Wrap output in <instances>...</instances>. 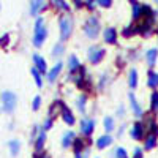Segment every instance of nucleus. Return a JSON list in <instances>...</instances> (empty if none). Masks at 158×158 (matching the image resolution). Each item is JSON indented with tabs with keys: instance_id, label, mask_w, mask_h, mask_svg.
Segmentation results:
<instances>
[{
	"instance_id": "7ed1b4c3",
	"label": "nucleus",
	"mask_w": 158,
	"mask_h": 158,
	"mask_svg": "<svg viewBox=\"0 0 158 158\" xmlns=\"http://www.w3.org/2000/svg\"><path fill=\"white\" fill-rule=\"evenodd\" d=\"M59 27H60V40L62 41H67L71 35L73 30V21L70 16H62L59 19Z\"/></svg>"
},
{
	"instance_id": "412c9836",
	"label": "nucleus",
	"mask_w": 158,
	"mask_h": 158,
	"mask_svg": "<svg viewBox=\"0 0 158 158\" xmlns=\"http://www.w3.org/2000/svg\"><path fill=\"white\" fill-rule=\"evenodd\" d=\"M156 146V135H147L146 138V142H144V149L146 150H152L153 147Z\"/></svg>"
},
{
	"instance_id": "c03bdc74",
	"label": "nucleus",
	"mask_w": 158,
	"mask_h": 158,
	"mask_svg": "<svg viewBox=\"0 0 158 158\" xmlns=\"http://www.w3.org/2000/svg\"><path fill=\"white\" fill-rule=\"evenodd\" d=\"M131 2H133V3H135V0H131Z\"/></svg>"
},
{
	"instance_id": "a878e982",
	"label": "nucleus",
	"mask_w": 158,
	"mask_h": 158,
	"mask_svg": "<svg viewBox=\"0 0 158 158\" xmlns=\"http://www.w3.org/2000/svg\"><path fill=\"white\" fill-rule=\"evenodd\" d=\"M30 73H32V76H33V79H35V84H36L38 87H43V77H41V73H40L35 67H32Z\"/></svg>"
},
{
	"instance_id": "5701e85b",
	"label": "nucleus",
	"mask_w": 158,
	"mask_h": 158,
	"mask_svg": "<svg viewBox=\"0 0 158 158\" xmlns=\"http://www.w3.org/2000/svg\"><path fill=\"white\" fill-rule=\"evenodd\" d=\"M85 103H87V97H85V95H79V97H77V100H76V108H77V111L81 112V114H84V111H85Z\"/></svg>"
},
{
	"instance_id": "f704fd0d",
	"label": "nucleus",
	"mask_w": 158,
	"mask_h": 158,
	"mask_svg": "<svg viewBox=\"0 0 158 158\" xmlns=\"http://www.w3.org/2000/svg\"><path fill=\"white\" fill-rule=\"evenodd\" d=\"M97 2H98L101 6H104V8H109V6L112 5V0H97Z\"/></svg>"
},
{
	"instance_id": "72a5a7b5",
	"label": "nucleus",
	"mask_w": 158,
	"mask_h": 158,
	"mask_svg": "<svg viewBox=\"0 0 158 158\" xmlns=\"http://www.w3.org/2000/svg\"><path fill=\"white\" fill-rule=\"evenodd\" d=\"M8 41H10V35L8 33H5L3 36H0V46H6Z\"/></svg>"
},
{
	"instance_id": "0eeeda50",
	"label": "nucleus",
	"mask_w": 158,
	"mask_h": 158,
	"mask_svg": "<svg viewBox=\"0 0 158 158\" xmlns=\"http://www.w3.org/2000/svg\"><path fill=\"white\" fill-rule=\"evenodd\" d=\"M32 60H33V67H35L40 73H41V74H44V73L48 71V63H46V60L40 56V54H33Z\"/></svg>"
},
{
	"instance_id": "f257e3e1",
	"label": "nucleus",
	"mask_w": 158,
	"mask_h": 158,
	"mask_svg": "<svg viewBox=\"0 0 158 158\" xmlns=\"http://www.w3.org/2000/svg\"><path fill=\"white\" fill-rule=\"evenodd\" d=\"M0 104H2L3 112L11 114L13 111L16 109V104H18V97H16V94H15V92H10V90L2 92V95H0Z\"/></svg>"
},
{
	"instance_id": "393cba45",
	"label": "nucleus",
	"mask_w": 158,
	"mask_h": 158,
	"mask_svg": "<svg viewBox=\"0 0 158 158\" xmlns=\"http://www.w3.org/2000/svg\"><path fill=\"white\" fill-rule=\"evenodd\" d=\"M103 125H104V131H106V133L109 135L111 133V131H114V118L112 117H104V120H103Z\"/></svg>"
},
{
	"instance_id": "bb28decb",
	"label": "nucleus",
	"mask_w": 158,
	"mask_h": 158,
	"mask_svg": "<svg viewBox=\"0 0 158 158\" xmlns=\"http://www.w3.org/2000/svg\"><path fill=\"white\" fill-rule=\"evenodd\" d=\"M54 2V6L57 10H63V11H70V5L65 2V0H52Z\"/></svg>"
},
{
	"instance_id": "79ce46f5",
	"label": "nucleus",
	"mask_w": 158,
	"mask_h": 158,
	"mask_svg": "<svg viewBox=\"0 0 158 158\" xmlns=\"http://www.w3.org/2000/svg\"><path fill=\"white\" fill-rule=\"evenodd\" d=\"M35 158H46V155H44V153H41V155H35Z\"/></svg>"
},
{
	"instance_id": "473e14b6",
	"label": "nucleus",
	"mask_w": 158,
	"mask_h": 158,
	"mask_svg": "<svg viewBox=\"0 0 158 158\" xmlns=\"http://www.w3.org/2000/svg\"><path fill=\"white\" fill-rule=\"evenodd\" d=\"M40 106H41V97L36 95V97L33 98V101H32V109H33V111H38Z\"/></svg>"
},
{
	"instance_id": "ea45409f",
	"label": "nucleus",
	"mask_w": 158,
	"mask_h": 158,
	"mask_svg": "<svg viewBox=\"0 0 158 158\" xmlns=\"http://www.w3.org/2000/svg\"><path fill=\"white\" fill-rule=\"evenodd\" d=\"M133 32H136V30H133V29H131V27H128L127 30H123V35H125V36H130V35L133 33Z\"/></svg>"
},
{
	"instance_id": "c85d7f7f",
	"label": "nucleus",
	"mask_w": 158,
	"mask_h": 158,
	"mask_svg": "<svg viewBox=\"0 0 158 158\" xmlns=\"http://www.w3.org/2000/svg\"><path fill=\"white\" fill-rule=\"evenodd\" d=\"M141 15H142V6L138 5V3H133V19H135V21L139 19Z\"/></svg>"
},
{
	"instance_id": "f3484780",
	"label": "nucleus",
	"mask_w": 158,
	"mask_h": 158,
	"mask_svg": "<svg viewBox=\"0 0 158 158\" xmlns=\"http://www.w3.org/2000/svg\"><path fill=\"white\" fill-rule=\"evenodd\" d=\"M74 133L73 131H67V133L63 135V138H62V146L65 147V149H68L70 146H73V142H74Z\"/></svg>"
},
{
	"instance_id": "e433bc0d",
	"label": "nucleus",
	"mask_w": 158,
	"mask_h": 158,
	"mask_svg": "<svg viewBox=\"0 0 158 158\" xmlns=\"http://www.w3.org/2000/svg\"><path fill=\"white\" fill-rule=\"evenodd\" d=\"M87 155H89V150H82V152H77V153H74V158H87Z\"/></svg>"
},
{
	"instance_id": "b1692460",
	"label": "nucleus",
	"mask_w": 158,
	"mask_h": 158,
	"mask_svg": "<svg viewBox=\"0 0 158 158\" xmlns=\"http://www.w3.org/2000/svg\"><path fill=\"white\" fill-rule=\"evenodd\" d=\"M128 84L131 89H136L138 85V71L133 68V70H130V76H128Z\"/></svg>"
},
{
	"instance_id": "dca6fc26",
	"label": "nucleus",
	"mask_w": 158,
	"mask_h": 158,
	"mask_svg": "<svg viewBox=\"0 0 158 158\" xmlns=\"http://www.w3.org/2000/svg\"><path fill=\"white\" fill-rule=\"evenodd\" d=\"M104 41L109 43V44H114L117 41V33H115V29L112 27H108L104 30Z\"/></svg>"
},
{
	"instance_id": "4468645a",
	"label": "nucleus",
	"mask_w": 158,
	"mask_h": 158,
	"mask_svg": "<svg viewBox=\"0 0 158 158\" xmlns=\"http://www.w3.org/2000/svg\"><path fill=\"white\" fill-rule=\"evenodd\" d=\"M112 144V136H109V135H104V136H100L98 139H97V147L98 149H106V147H109Z\"/></svg>"
},
{
	"instance_id": "4be33fe9",
	"label": "nucleus",
	"mask_w": 158,
	"mask_h": 158,
	"mask_svg": "<svg viewBox=\"0 0 158 158\" xmlns=\"http://www.w3.org/2000/svg\"><path fill=\"white\" fill-rule=\"evenodd\" d=\"M62 106H63V101H54V103H52L51 108H49V117L54 118V115H56L59 111H62Z\"/></svg>"
},
{
	"instance_id": "aec40b11",
	"label": "nucleus",
	"mask_w": 158,
	"mask_h": 158,
	"mask_svg": "<svg viewBox=\"0 0 158 158\" xmlns=\"http://www.w3.org/2000/svg\"><path fill=\"white\" fill-rule=\"evenodd\" d=\"M8 149H10V153H11L13 156H16V155L21 152V142H19L18 139L10 141V142H8Z\"/></svg>"
},
{
	"instance_id": "58836bf2",
	"label": "nucleus",
	"mask_w": 158,
	"mask_h": 158,
	"mask_svg": "<svg viewBox=\"0 0 158 158\" xmlns=\"http://www.w3.org/2000/svg\"><path fill=\"white\" fill-rule=\"evenodd\" d=\"M133 158H142V150L139 147L135 149V153H133Z\"/></svg>"
},
{
	"instance_id": "6e6552de",
	"label": "nucleus",
	"mask_w": 158,
	"mask_h": 158,
	"mask_svg": "<svg viewBox=\"0 0 158 158\" xmlns=\"http://www.w3.org/2000/svg\"><path fill=\"white\" fill-rule=\"evenodd\" d=\"M144 131H146V127H144L141 122H136L133 127H131L130 135H131V138H133V139L141 141V139H142V136H144Z\"/></svg>"
},
{
	"instance_id": "1a4fd4ad",
	"label": "nucleus",
	"mask_w": 158,
	"mask_h": 158,
	"mask_svg": "<svg viewBox=\"0 0 158 158\" xmlns=\"http://www.w3.org/2000/svg\"><path fill=\"white\" fill-rule=\"evenodd\" d=\"M60 115H62V118H63V122H65V123H68V125H73V123L76 122V118H74V115H73L71 109H70L65 103H63V106H62Z\"/></svg>"
},
{
	"instance_id": "ddd939ff",
	"label": "nucleus",
	"mask_w": 158,
	"mask_h": 158,
	"mask_svg": "<svg viewBox=\"0 0 158 158\" xmlns=\"http://www.w3.org/2000/svg\"><path fill=\"white\" fill-rule=\"evenodd\" d=\"M33 142H35V149L40 152V150L44 147V142H46V131H44V130H40V133H38V136H36V139H35Z\"/></svg>"
},
{
	"instance_id": "9d476101",
	"label": "nucleus",
	"mask_w": 158,
	"mask_h": 158,
	"mask_svg": "<svg viewBox=\"0 0 158 158\" xmlns=\"http://www.w3.org/2000/svg\"><path fill=\"white\" fill-rule=\"evenodd\" d=\"M46 8L44 5V0H30V15L36 16L40 11H43Z\"/></svg>"
},
{
	"instance_id": "c9c22d12",
	"label": "nucleus",
	"mask_w": 158,
	"mask_h": 158,
	"mask_svg": "<svg viewBox=\"0 0 158 158\" xmlns=\"http://www.w3.org/2000/svg\"><path fill=\"white\" fill-rule=\"evenodd\" d=\"M51 127H52V118H51V117H48L46 120H44V123H43V130L46 131V130H49Z\"/></svg>"
},
{
	"instance_id": "f03ea898",
	"label": "nucleus",
	"mask_w": 158,
	"mask_h": 158,
	"mask_svg": "<svg viewBox=\"0 0 158 158\" xmlns=\"http://www.w3.org/2000/svg\"><path fill=\"white\" fill-rule=\"evenodd\" d=\"M46 36H48V29H46V25H44V21H43V18H38L36 22H35L33 46H35V48H40V46L44 43Z\"/></svg>"
},
{
	"instance_id": "c756f323",
	"label": "nucleus",
	"mask_w": 158,
	"mask_h": 158,
	"mask_svg": "<svg viewBox=\"0 0 158 158\" xmlns=\"http://www.w3.org/2000/svg\"><path fill=\"white\" fill-rule=\"evenodd\" d=\"M73 147H74V153H77V152H82V150H84V142H82L81 139H74V142H73Z\"/></svg>"
},
{
	"instance_id": "49530a36",
	"label": "nucleus",
	"mask_w": 158,
	"mask_h": 158,
	"mask_svg": "<svg viewBox=\"0 0 158 158\" xmlns=\"http://www.w3.org/2000/svg\"><path fill=\"white\" fill-rule=\"evenodd\" d=\"M156 32H158V29H156Z\"/></svg>"
},
{
	"instance_id": "2eb2a0df",
	"label": "nucleus",
	"mask_w": 158,
	"mask_h": 158,
	"mask_svg": "<svg viewBox=\"0 0 158 158\" xmlns=\"http://www.w3.org/2000/svg\"><path fill=\"white\" fill-rule=\"evenodd\" d=\"M79 68H81V63H79V60H77V57H76L74 54H71V56L68 57V70H70V73L73 74V73H76Z\"/></svg>"
},
{
	"instance_id": "423d86ee",
	"label": "nucleus",
	"mask_w": 158,
	"mask_h": 158,
	"mask_svg": "<svg viewBox=\"0 0 158 158\" xmlns=\"http://www.w3.org/2000/svg\"><path fill=\"white\" fill-rule=\"evenodd\" d=\"M95 130V120L90 117H84L81 120V133L84 136H90Z\"/></svg>"
},
{
	"instance_id": "6ab92c4d",
	"label": "nucleus",
	"mask_w": 158,
	"mask_h": 158,
	"mask_svg": "<svg viewBox=\"0 0 158 158\" xmlns=\"http://www.w3.org/2000/svg\"><path fill=\"white\" fill-rule=\"evenodd\" d=\"M147 87H150V89L158 87V73L149 71V74H147Z\"/></svg>"
},
{
	"instance_id": "4c0bfd02",
	"label": "nucleus",
	"mask_w": 158,
	"mask_h": 158,
	"mask_svg": "<svg viewBox=\"0 0 158 158\" xmlns=\"http://www.w3.org/2000/svg\"><path fill=\"white\" fill-rule=\"evenodd\" d=\"M38 133H40V128H38V127H33V131H32V142H33V141L36 139Z\"/></svg>"
},
{
	"instance_id": "f8f14e48",
	"label": "nucleus",
	"mask_w": 158,
	"mask_h": 158,
	"mask_svg": "<svg viewBox=\"0 0 158 158\" xmlns=\"http://www.w3.org/2000/svg\"><path fill=\"white\" fill-rule=\"evenodd\" d=\"M128 100H130L131 109H133L135 115H136V117H141V115H142V108L138 104V100L135 98V94H133V92H130V94H128Z\"/></svg>"
},
{
	"instance_id": "9b49d317",
	"label": "nucleus",
	"mask_w": 158,
	"mask_h": 158,
	"mask_svg": "<svg viewBox=\"0 0 158 158\" xmlns=\"http://www.w3.org/2000/svg\"><path fill=\"white\" fill-rule=\"evenodd\" d=\"M62 68H63V65L59 62V63H56L54 65V68L52 70H49V73H48V81L52 84V82H56V79L59 77V74L62 73Z\"/></svg>"
},
{
	"instance_id": "39448f33",
	"label": "nucleus",
	"mask_w": 158,
	"mask_h": 158,
	"mask_svg": "<svg viewBox=\"0 0 158 158\" xmlns=\"http://www.w3.org/2000/svg\"><path fill=\"white\" fill-rule=\"evenodd\" d=\"M104 54H106V52H104V49H101V48H97V46H94V48H90V49H89V52H87V57H89L90 63L97 65V63H100V62L103 60Z\"/></svg>"
},
{
	"instance_id": "2f4dec72",
	"label": "nucleus",
	"mask_w": 158,
	"mask_h": 158,
	"mask_svg": "<svg viewBox=\"0 0 158 158\" xmlns=\"http://www.w3.org/2000/svg\"><path fill=\"white\" fill-rule=\"evenodd\" d=\"M62 52H63V44H56L54 49H52V57H57V56H62Z\"/></svg>"
},
{
	"instance_id": "a18cd8bd",
	"label": "nucleus",
	"mask_w": 158,
	"mask_h": 158,
	"mask_svg": "<svg viewBox=\"0 0 158 158\" xmlns=\"http://www.w3.org/2000/svg\"><path fill=\"white\" fill-rule=\"evenodd\" d=\"M155 2H156V3H158V0H155Z\"/></svg>"
},
{
	"instance_id": "a211bd4d",
	"label": "nucleus",
	"mask_w": 158,
	"mask_h": 158,
	"mask_svg": "<svg viewBox=\"0 0 158 158\" xmlns=\"http://www.w3.org/2000/svg\"><path fill=\"white\" fill-rule=\"evenodd\" d=\"M156 57H158V51H156V49H149V51H147V54H146V60H147V65H149V68L155 67Z\"/></svg>"
},
{
	"instance_id": "7c9ffc66",
	"label": "nucleus",
	"mask_w": 158,
	"mask_h": 158,
	"mask_svg": "<svg viewBox=\"0 0 158 158\" xmlns=\"http://www.w3.org/2000/svg\"><path fill=\"white\" fill-rule=\"evenodd\" d=\"M114 158H128L127 150L123 147H117L115 149V153H114Z\"/></svg>"
},
{
	"instance_id": "20e7f679",
	"label": "nucleus",
	"mask_w": 158,
	"mask_h": 158,
	"mask_svg": "<svg viewBox=\"0 0 158 158\" xmlns=\"http://www.w3.org/2000/svg\"><path fill=\"white\" fill-rule=\"evenodd\" d=\"M84 33L90 38V40H95L100 33V22L95 16H90L84 25Z\"/></svg>"
},
{
	"instance_id": "cd10ccee",
	"label": "nucleus",
	"mask_w": 158,
	"mask_h": 158,
	"mask_svg": "<svg viewBox=\"0 0 158 158\" xmlns=\"http://www.w3.org/2000/svg\"><path fill=\"white\" fill-rule=\"evenodd\" d=\"M150 108L153 112H158V92H153L150 98Z\"/></svg>"
},
{
	"instance_id": "37998d69",
	"label": "nucleus",
	"mask_w": 158,
	"mask_h": 158,
	"mask_svg": "<svg viewBox=\"0 0 158 158\" xmlns=\"http://www.w3.org/2000/svg\"><path fill=\"white\" fill-rule=\"evenodd\" d=\"M0 111H2V104H0Z\"/></svg>"
},
{
	"instance_id": "a19ab883",
	"label": "nucleus",
	"mask_w": 158,
	"mask_h": 158,
	"mask_svg": "<svg viewBox=\"0 0 158 158\" xmlns=\"http://www.w3.org/2000/svg\"><path fill=\"white\" fill-rule=\"evenodd\" d=\"M73 2H74L76 8H81V6H82V0H73Z\"/></svg>"
}]
</instances>
